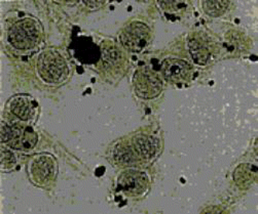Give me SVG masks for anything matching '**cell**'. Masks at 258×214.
<instances>
[{"instance_id": "6", "label": "cell", "mask_w": 258, "mask_h": 214, "mask_svg": "<svg viewBox=\"0 0 258 214\" xmlns=\"http://www.w3.org/2000/svg\"><path fill=\"white\" fill-rule=\"evenodd\" d=\"M162 73L167 81L174 84H183L190 81L194 74L192 66L180 59H166L162 63Z\"/></svg>"}, {"instance_id": "12", "label": "cell", "mask_w": 258, "mask_h": 214, "mask_svg": "<svg viewBox=\"0 0 258 214\" xmlns=\"http://www.w3.org/2000/svg\"><path fill=\"white\" fill-rule=\"evenodd\" d=\"M138 155L134 151L132 145L120 144L114 151V158L120 164H131L137 161Z\"/></svg>"}, {"instance_id": "16", "label": "cell", "mask_w": 258, "mask_h": 214, "mask_svg": "<svg viewBox=\"0 0 258 214\" xmlns=\"http://www.w3.org/2000/svg\"><path fill=\"white\" fill-rule=\"evenodd\" d=\"M102 60L105 67H112L120 60V53L118 49L111 43L102 48Z\"/></svg>"}, {"instance_id": "9", "label": "cell", "mask_w": 258, "mask_h": 214, "mask_svg": "<svg viewBox=\"0 0 258 214\" xmlns=\"http://www.w3.org/2000/svg\"><path fill=\"white\" fill-rule=\"evenodd\" d=\"M9 109L20 120L29 121L35 115L36 102L29 95L18 94L10 99Z\"/></svg>"}, {"instance_id": "5", "label": "cell", "mask_w": 258, "mask_h": 214, "mask_svg": "<svg viewBox=\"0 0 258 214\" xmlns=\"http://www.w3.org/2000/svg\"><path fill=\"white\" fill-rule=\"evenodd\" d=\"M57 164L50 155H37L33 157L28 165L30 179L37 185H44L56 176Z\"/></svg>"}, {"instance_id": "7", "label": "cell", "mask_w": 258, "mask_h": 214, "mask_svg": "<svg viewBox=\"0 0 258 214\" xmlns=\"http://www.w3.org/2000/svg\"><path fill=\"white\" fill-rule=\"evenodd\" d=\"M117 183L118 188L124 193L132 196H139L147 191L149 178L144 172L131 169L123 171L119 175Z\"/></svg>"}, {"instance_id": "1", "label": "cell", "mask_w": 258, "mask_h": 214, "mask_svg": "<svg viewBox=\"0 0 258 214\" xmlns=\"http://www.w3.org/2000/svg\"><path fill=\"white\" fill-rule=\"evenodd\" d=\"M37 72L39 77L48 84H60L69 75L66 60L55 49H47L41 52L37 60Z\"/></svg>"}, {"instance_id": "4", "label": "cell", "mask_w": 258, "mask_h": 214, "mask_svg": "<svg viewBox=\"0 0 258 214\" xmlns=\"http://www.w3.org/2000/svg\"><path fill=\"white\" fill-rule=\"evenodd\" d=\"M151 37L148 26L141 22H132L120 33V42L124 48L133 52L143 50Z\"/></svg>"}, {"instance_id": "19", "label": "cell", "mask_w": 258, "mask_h": 214, "mask_svg": "<svg viewBox=\"0 0 258 214\" xmlns=\"http://www.w3.org/2000/svg\"><path fill=\"white\" fill-rule=\"evenodd\" d=\"M85 5L92 8V9H96V8H99V7L104 5V3H101V2H85Z\"/></svg>"}, {"instance_id": "10", "label": "cell", "mask_w": 258, "mask_h": 214, "mask_svg": "<svg viewBox=\"0 0 258 214\" xmlns=\"http://www.w3.org/2000/svg\"><path fill=\"white\" fill-rule=\"evenodd\" d=\"M134 151L138 157L142 159H150L157 154L159 149V142L156 138L146 135L136 136L131 143Z\"/></svg>"}, {"instance_id": "15", "label": "cell", "mask_w": 258, "mask_h": 214, "mask_svg": "<svg viewBox=\"0 0 258 214\" xmlns=\"http://www.w3.org/2000/svg\"><path fill=\"white\" fill-rule=\"evenodd\" d=\"M228 6H229V2H224V0H220V2H213L212 0V2L202 3L204 12L213 18L222 16L226 12Z\"/></svg>"}, {"instance_id": "18", "label": "cell", "mask_w": 258, "mask_h": 214, "mask_svg": "<svg viewBox=\"0 0 258 214\" xmlns=\"http://www.w3.org/2000/svg\"><path fill=\"white\" fill-rule=\"evenodd\" d=\"M159 6L166 12L177 13L184 10L186 4L181 2H159Z\"/></svg>"}, {"instance_id": "3", "label": "cell", "mask_w": 258, "mask_h": 214, "mask_svg": "<svg viewBox=\"0 0 258 214\" xmlns=\"http://www.w3.org/2000/svg\"><path fill=\"white\" fill-rule=\"evenodd\" d=\"M133 84L137 95L144 99L157 97L163 89V82L160 76L147 67H142L135 72Z\"/></svg>"}, {"instance_id": "11", "label": "cell", "mask_w": 258, "mask_h": 214, "mask_svg": "<svg viewBox=\"0 0 258 214\" xmlns=\"http://www.w3.org/2000/svg\"><path fill=\"white\" fill-rule=\"evenodd\" d=\"M188 47L194 61L199 65H205L210 58V50L206 42L199 37H191L188 40Z\"/></svg>"}, {"instance_id": "13", "label": "cell", "mask_w": 258, "mask_h": 214, "mask_svg": "<svg viewBox=\"0 0 258 214\" xmlns=\"http://www.w3.org/2000/svg\"><path fill=\"white\" fill-rule=\"evenodd\" d=\"M256 176V167L250 164H242L239 166L234 174L236 182L240 186H244L246 183L250 184Z\"/></svg>"}, {"instance_id": "17", "label": "cell", "mask_w": 258, "mask_h": 214, "mask_svg": "<svg viewBox=\"0 0 258 214\" xmlns=\"http://www.w3.org/2000/svg\"><path fill=\"white\" fill-rule=\"evenodd\" d=\"M16 164L14 153L6 148H2V170H11Z\"/></svg>"}, {"instance_id": "14", "label": "cell", "mask_w": 258, "mask_h": 214, "mask_svg": "<svg viewBox=\"0 0 258 214\" xmlns=\"http://www.w3.org/2000/svg\"><path fill=\"white\" fill-rule=\"evenodd\" d=\"M98 49V47L92 42H83L76 49V56L80 58V60L86 63H93L96 62L100 56V52H92L88 50Z\"/></svg>"}, {"instance_id": "8", "label": "cell", "mask_w": 258, "mask_h": 214, "mask_svg": "<svg viewBox=\"0 0 258 214\" xmlns=\"http://www.w3.org/2000/svg\"><path fill=\"white\" fill-rule=\"evenodd\" d=\"M37 143V135L30 126L13 125V136L8 145L19 151H29Z\"/></svg>"}, {"instance_id": "2", "label": "cell", "mask_w": 258, "mask_h": 214, "mask_svg": "<svg viewBox=\"0 0 258 214\" xmlns=\"http://www.w3.org/2000/svg\"><path fill=\"white\" fill-rule=\"evenodd\" d=\"M8 39L10 43L17 49H31L37 45L40 39L39 26L32 19H22L11 27Z\"/></svg>"}]
</instances>
